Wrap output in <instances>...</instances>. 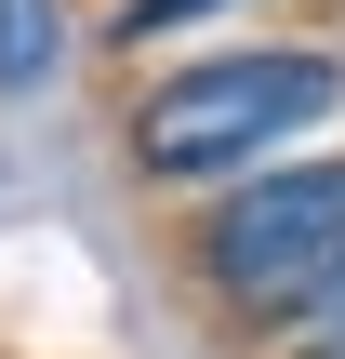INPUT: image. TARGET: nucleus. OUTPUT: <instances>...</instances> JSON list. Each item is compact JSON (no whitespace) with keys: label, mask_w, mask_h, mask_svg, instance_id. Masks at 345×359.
I'll return each mask as SVG.
<instances>
[{"label":"nucleus","mask_w":345,"mask_h":359,"mask_svg":"<svg viewBox=\"0 0 345 359\" xmlns=\"http://www.w3.org/2000/svg\"><path fill=\"white\" fill-rule=\"evenodd\" d=\"M345 107V67L332 53H213V67H173V80H146L133 93V160L160 173V187H226V173H279V147L293 133H319Z\"/></svg>","instance_id":"nucleus-1"},{"label":"nucleus","mask_w":345,"mask_h":359,"mask_svg":"<svg viewBox=\"0 0 345 359\" xmlns=\"http://www.w3.org/2000/svg\"><path fill=\"white\" fill-rule=\"evenodd\" d=\"M199 293L253 333H306L345 306V160H279L239 173V200L199 213Z\"/></svg>","instance_id":"nucleus-2"},{"label":"nucleus","mask_w":345,"mask_h":359,"mask_svg":"<svg viewBox=\"0 0 345 359\" xmlns=\"http://www.w3.org/2000/svg\"><path fill=\"white\" fill-rule=\"evenodd\" d=\"M66 67V0H0V93H40Z\"/></svg>","instance_id":"nucleus-3"},{"label":"nucleus","mask_w":345,"mask_h":359,"mask_svg":"<svg viewBox=\"0 0 345 359\" xmlns=\"http://www.w3.org/2000/svg\"><path fill=\"white\" fill-rule=\"evenodd\" d=\"M186 13H226V0H120V40H160V27H186Z\"/></svg>","instance_id":"nucleus-4"},{"label":"nucleus","mask_w":345,"mask_h":359,"mask_svg":"<svg viewBox=\"0 0 345 359\" xmlns=\"http://www.w3.org/2000/svg\"><path fill=\"white\" fill-rule=\"evenodd\" d=\"M293 359H345V306H332V320H306V333H293Z\"/></svg>","instance_id":"nucleus-5"}]
</instances>
